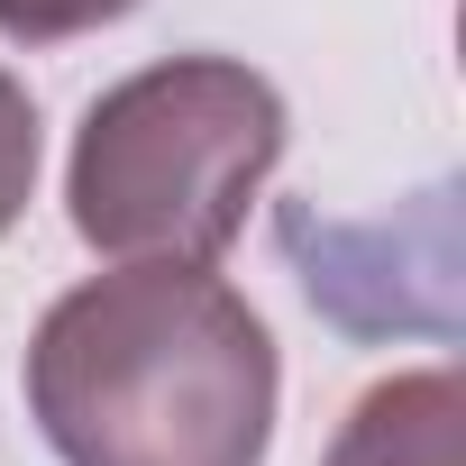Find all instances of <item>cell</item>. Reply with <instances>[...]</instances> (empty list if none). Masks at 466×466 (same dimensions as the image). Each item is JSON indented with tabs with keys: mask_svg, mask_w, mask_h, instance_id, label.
Segmentation results:
<instances>
[{
	"mask_svg": "<svg viewBox=\"0 0 466 466\" xmlns=\"http://www.w3.org/2000/svg\"><path fill=\"white\" fill-rule=\"evenodd\" d=\"M320 466H466V393L448 366L420 375H384L375 393H357V411L339 420Z\"/></svg>",
	"mask_w": 466,
	"mask_h": 466,
	"instance_id": "obj_3",
	"label": "cell"
},
{
	"mask_svg": "<svg viewBox=\"0 0 466 466\" xmlns=\"http://www.w3.org/2000/svg\"><path fill=\"white\" fill-rule=\"evenodd\" d=\"M137 0H0V37L10 46H65V37H92L110 19H128Z\"/></svg>",
	"mask_w": 466,
	"mask_h": 466,
	"instance_id": "obj_5",
	"label": "cell"
},
{
	"mask_svg": "<svg viewBox=\"0 0 466 466\" xmlns=\"http://www.w3.org/2000/svg\"><path fill=\"white\" fill-rule=\"evenodd\" d=\"M37 101H28V83L0 65V238L19 228V210L37 201Z\"/></svg>",
	"mask_w": 466,
	"mask_h": 466,
	"instance_id": "obj_4",
	"label": "cell"
},
{
	"mask_svg": "<svg viewBox=\"0 0 466 466\" xmlns=\"http://www.w3.org/2000/svg\"><path fill=\"white\" fill-rule=\"evenodd\" d=\"M284 92L238 56H165L110 83L65 165L74 238L110 266H219L284 156Z\"/></svg>",
	"mask_w": 466,
	"mask_h": 466,
	"instance_id": "obj_2",
	"label": "cell"
},
{
	"mask_svg": "<svg viewBox=\"0 0 466 466\" xmlns=\"http://www.w3.org/2000/svg\"><path fill=\"white\" fill-rule=\"evenodd\" d=\"M275 329L210 266H110L28 339V420L65 466H266Z\"/></svg>",
	"mask_w": 466,
	"mask_h": 466,
	"instance_id": "obj_1",
	"label": "cell"
}]
</instances>
